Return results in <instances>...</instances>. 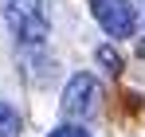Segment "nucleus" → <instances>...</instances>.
<instances>
[{"label": "nucleus", "instance_id": "nucleus-5", "mask_svg": "<svg viewBox=\"0 0 145 137\" xmlns=\"http://www.w3.org/2000/svg\"><path fill=\"white\" fill-rule=\"evenodd\" d=\"M98 63H102L106 70H114V74H118V70H121V55L114 51V47H98Z\"/></svg>", "mask_w": 145, "mask_h": 137}, {"label": "nucleus", "instance_id": "nucleus-3", "mask_svg": "<svg viewBox=\"0 0 145 137\" xmlns=\"http://www.w3.org/2000/svg\"><path fill=\"white\" fill-rule=\"evenodd\" d=\"M90 12L110 39H129L137 31V8L129 0H90Z\"/></svg>", "mask_w": 145, "mask_h": 137}, {"label": "nucleus", "instance_id": "nucleus-6", "mask_svg": "<svg viewBox=\"0 0 145 137\" xmlns=\"http://www.w3.org/2000/svg\"><path fill=\"white\" fill-rule=\"evenodd\" d=\"M47 137H90L82 125H59V129H51Z\"/></svg>", "mask_w": 145, "mask_h": 137}, {"label": "nucleus", "instance_id": "nucleus-7", "mask_svg": "<svg viewBox=\"0 0 145 137\" xmlns=\"http://www.w3.org/2000/svg\"><path fill=\"white\" fill-rule=\"evenodd\" d=\"M137 4H141V8H145V0H137Z\"/></svg>", "mask_w": 145, "mask_h": 137}, {"label": "nucleus", "instance_id": "nucleus-4", "mask_svg": "<svg viewBox=\"0 0 145 137\" xmlns=\"http://www.w3.org/2000/svg\"><path fill=\"white\" fill-rule=\"evenodd\" d=\"M0 137H20V114L8 102H0Z\"/></svg>", "mask_w": 145, "mask_h": 137}, {"label": "nucleus", "instance_id": "nucleus-1", "mask_svg": "<svg viewBox=\"0 0 145 137\" xmlns=\"http://www.w3.org/2000/svg\"><path fill=\"white\" fill-rule=\"evenodd\" d=\"M4 20L12 27V35L27 47H39L51 31V20H47V8L43 0H4Z\"/></svg>", "mask_w": 145, "mask_h": 137}, {"label": "nucleus", "instance_id": "nucleus-2", "mask_svg": "<svg viewBox=\"0 0 145 137\" xmlns=\"http://www.w3.org/2000/svg\"><path fill=\"white\" fill-rule=\"evenodd\" d=\"M98 102H102L98 78L90 74V70H78V74H71L67 90H63V98H59V114L67 117V121H86V117L98 110Z\"/></svg>", "mask_w": 145, "mask_h": 137}]
</instances>
